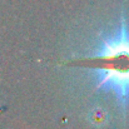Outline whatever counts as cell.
Segmentation results:
<instances>
[{
	"instance_id": "cell-1",
	"label": "cell",
	"mask_w": 129,
	"mask_h": 129,
	"mask_svg": "<svg viewBox=\"0 0 129 129\" xmlns=\"http://www.w3.org/2000/svg\"><path fill=\"white\" fill-rule=\"evenodd\" d=\"M100 58L108 61V65H104L108 75L99 85L108 82L122 98H127L129 95V38L123 34L118 42L105 44V50Z\"/></svg>"
}]
</instances>
